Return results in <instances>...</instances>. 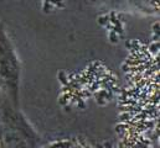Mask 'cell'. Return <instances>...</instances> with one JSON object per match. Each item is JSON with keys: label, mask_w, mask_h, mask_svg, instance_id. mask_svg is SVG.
Instances as JSON below:
<instances>
[{"label": "cell", "mask_w": 160, "mask_h": 148, "mask_svg": "<svg viewBox=\"0 0 160 148\" xmlns=\"http://www.w3.org/2000/svg\"><path fill=\"white\" fill-rule=\"evenodd\" d=\"M0 140L2 146L36 147L40 136L9 98L0 93Z\"/></svg>", "instance_id": "1"}, {"label": "cell", "mask_w": 160, "mask_h": 148, "mask_svg": "<svg viewBox=\"0 0 160 148\" xmlns=\"http://www.w3.org/2000/svg\"><path fill=\"white\" fill-rule=\"evenodd\" d=\"M21 64L12 42L0 21V93L19 105Z\"/></svg>", "instance_id": "2"}, {"label": "cell", "mask_w": 160, "mask_h": 148, "mask_svg": "<svg viewBox=\"0 0 160 148\" xmlns=\"http://www.w3.org/2000/svg\"><path fill=\"white\" fill-rule=\"evenodd\" d=\"M91 5L104 11L157 16L159 15V0H89Z\"/></svg>", "instance_id": "3"}]
</instances>
